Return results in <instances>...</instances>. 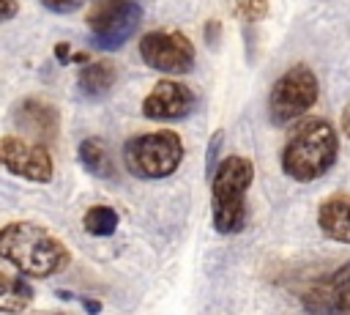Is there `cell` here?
I'll list each match as a JSON object with an SVG mask.
<instances>
[{
  "instance_id": "1",
  "label": "cell",
  "mask_w": 350,
  "mask_h": 315,
  "mask_svg": "<svg viewBox=\"0 0 350 315\" xmlns=\"http://www.w3.org/2000/svg\"><path fill=\"white\" fill-rule=\"evenodd\" d=\"M0 257L22 277H52L71 263L68 247L36 222H8L0 230Z\"/></svg>"
},
{
  "instance_id": "2",
  "label": "cell",
  "mask_w": 350,
  "mask_h": 315,
  "mask_svg": "<svg viewBox=\"0 0 350 315\" xmlns=\"http://www.w3.org/2000/svg\"><path fill=\"white\" fill-rule=\"evenodd\" d=\"M339 156V134L334 129V123H328L325 118H306L301 121L279 156L282 173L298 184H309L323 178Z\"/></svg>"
},
{
  "instance_id": "3",
  "label": "cell",
  "mask_w": 350,
  "mask_h": 315,
  "mask_svg": "<svg viewBox=\"0 0 350 315\" xmlns=\"http://www.w3.org/2000/svg\"><path fill=\"white\" fill-rule=\"evenodd\" d=\"M254 181V164L246 156H224L211 178V222L219 236H235L246 225V194Z\"/></svg>"
},
{
  "instance_id": "4",
  "label": "cell",
  "mask_w": 350,
  "mask_h": 315,
  "mask_svg": "<svg viewBox=\"0 0 350 315\" xmlns=\"http://www.w3.org/2000/svg\"><path fill=\"white\" fill-rule=\"evenodd\" d=\"M183 140L175 129H153L123 142V164L134 178H170L183 162Z\"/></svg>"
},
{
  "instance_id": "5",
  "label": "cell",
  "mask_w": 350,
  "mask_h": 315,
  "mask_svg": "<svg viewBox=\"0 0 350 315\" xmlns=\"http://www.w3.org/2000/svg\"><path fill=\"white\" fill-rule=\"evenodd\" d=\"M85 25L90 30V44L101 52L120 49L142 25V5L137 0H98Z\"/></svg>"
},
{
  "instance_id": "6",
  "label": "cell",
  "mask_w": 350,
  "mask_h": 315,
  "mask_svg": "<svg viewBox=\"0 0 350 315\" xmlns=\"http://www.w3.org/2000/svg\"><path fill=\"white\" fill-rule=\"evenodd\" d=\"M320 85L314 71L306 63H295L290 66L271 88L268 96V118L273 126H284L295 118H304L314 101H317Z\"/></svg>"
},
{
  "instance_id": "7",
  "label": "cell",
  "mask_w": 350,
  "mask_h": 315,
  "mask_svg": "<svg viewBox=\"0 0 350 315\" xmlns=\"http://www.w3.org/2000/svg\"><path fill=\"white\" fill-rule=\"evenodd\" d=\"M139 58L161 74H189L194 68V44L180 30H150L139 38Z\"/></svg>"
},
{
  "instance_id": "8",
  "label": "cell",
  "mask_w": 350,
  "mask_h": 315,
  "mask_svg": "<svg viewBox=\"0 0 350 315\" xmlns=\"http://www.w3.org/2000/svg\"><path fill=\"white\" fill-rule=\"evenodd\" d=\"M0 159H3V167L16 178H25L33 184H49L55 178V159L49 148L36 140H25L19 134H3Z\"/></svg>"
},
{
  "instance_id": "9",
  "label": "cell",
  "mask_w": 350,
  "mask_h": 315,
  "mask_svg": "<svg viewBox=\"0 0 350 315\" xmlns=\"http://www.w3.org/2000/svg\"><path fill=\"white\" fill-rule=\"evenodd\" d=\"M301 307L306 315H350V263L314 279L301 293Z\"/></svg>"
},
{
  "instance_id": "10",
  "label": "cell",
  "mask_w": 350,
  "mask_h": 315,
  "mask_svg": "<svg viewBox=\"0 0 350 315\" xmlns=\"http://www.w3.org/2000/svg\"><path fill=\"white\" fill-rule=\"evenodd\" d=\"M197 96L180 79H159L142 99V115L148 121H183L194 112Z\"/></svg>"
},
{
  "instance_id": "11",
  "label": "cell",
  "mask_w": 350,
  "mask_h": 315,
  "mask_svg": "<svg viewBox=\"0 0 350 315\" xmlns=\"http://www.w3.org/2000/svg\"><path fill=\"white\" fill-rule=\"evenodd\" d=\"M14 123L41 145H52L60 131V115L46 99H19L14 104Z\"/></svg>"
},
{
  "instance_id": "12",
  "label": "cell",
  "mask_w": 350,
  "mask_h": 315,
  "mask_svg": "<svg viewBox=\"0 0 350 315\" xmlns=\"http://www.w3.org/2000/svg\"><path fill=\"white\" fill-rule=\"evenodd\" d=\"M317 227L336 244H350V192L328 194L317 205Z\"/></svg>"
},
{
  "instance_id": "13",
  "label": "cell",
  "mask_w": 350,
  "mask_h": 315,
  "mask_svg": "<svg viewBox=\"0 0 350 315\" xmlns=\"http://www.w3.org/2000/svg\"><path fill=\"white\" fill-rule=\"evenodd\" d=\"M115 79H118V68L112 60H93L82 66L77 85H79V93L88 99H104L115 88Z\"/></svg>"
},
{
  "instance_id": "14",
  "label": "cell",
  "mask_w": 350,
  "mask_h": 315,
  "mask_svg": "<svg viewBox=\"0 0 350 315\" xmlns=\"http://www.w3.org/2000/svg\"><path fill=\"white\" fill-rule=\"evenodd\" d=\"M77 159L90 175H96L101 181H115V175H118L115 164H112V153L101 137H85L77 145Z\"/></svg>"
},
{
  "instance_id": "15",
  "label": "cell",
  "mask_w": 350,
  "mask_h": 315,
  "mask_svg": "<svg viewBox=\"0 0 350 315\" xmlns=\"http://www.w3.org/2000/svg\"><path fill=\"white\" fill-rule=\"evenodd\" d=\"M33 304V285L22 274H0V312L22 315Z\"/></svg>"
},
{
  "instance_id": "16",
  "label": "cell",
  "mask_w": 350,
  "mask_h": 315,
  "mask_svg": "<svg viewBox=\"0 0 350 315\" xmlns=\"http://www.w3.org/2000/svg\"><path fill=\"white\" fill-rule=\"evenodd\" d=\"M120 225V216L112 205H90L85 214H82V227L88 236H96V238H107L118 230Z\"/></svg>"
},
{
  "instance_id": "17",
  "label": "cell",
  "mask_w": 350,
  "mask_h": 315,
  "mask_svg": "<svg viewBox=\"0 0 350 315\" xmlns=\"http://www.w3.org/2000/svg\"><path fill=\"white\" fill-rule=\"evenodd\" d=\"M230 11L243 22H260L268 16V0H227Z\"/></svg>"
},
{
  "instance_id": "18",
  "label": "cell",
  "mask_w": 350,
  "mask_h": 315,
  "mask_svg": "<svg viewBox=\"0 0 350 315\" xmlns=\"http://www.w3.org/2000/svg\"><path fill=\"white\" fill-rule=\"evenodd\" d=\"M221 140H224V131L221 129H216L213 134H211V140H208V153H205V175L208 178H213V173L219 170V148H221Z\"/></svg>"
},
{
  "instance_id": "19",
  "label": "cell",
  "mask_w": 350,
  "mask_h": 315,
  "mask_svg": "<svg viewBox=\"0 0 350 315\" xmlns=\"http://www.w3.org/2000/svg\"><path fill=\"white\" fill-rule=\"evenodd\" d=\"M38 3L44 8H49V11H55V14H71V11L82 8L85 0H38Z\"/></svg>"
},
{
  "instance_id": "20",
  "label": "cell",
  "mask_w": 350,
  "mask_h": 315,
  "mask_svg": "<svg viewBox=\"0 0 350 315\" xmlns=\"http://www.w3.org/2000/svg\"><path fill=\"white\" fill-rule=\"evenodd\" d=\"M219 33H221V22H219V19H208V22H205V44H208L211 49L216 47Z\"/></svg>"
},
{
  "instance_id": "21",
  "label": "cell",
  "mask_w": 350,
  "mask_h": 315,
  "mask_svg": "<svg viewBox=\"0 0 350 315\" xmlns=\"http://www.w3.org/2000/svg\"><path fill=\"white\" fill-rule=\"evenodd\" d=\"M55 58H57V63H71L74 60V55H71V44H66V41H57L55 44Z\"/></svg>"
},
{
  "instance_id": "22",
  "label": "cell",
  "mask_w": 350,
  "mask_h": 315,
  "mask_svg": "<svg viewBox=\"0 0 350 315\" xmlns=\"http://www.w3.org/2000/svg\"><path fill=\"white\" fill-rule=\"evenodd\" d=\"M16 14H19V3L16 0H3V11H0L3 22H11Z\"/></svg>"
},
{
  "instance_id": "23",
  "label": "cell",
  "mask_w": 350,
  "mask_h": 315,
  "mask_svg": "<svg viewBox=\"0 0 350 315\" xmlns=\"http://www.w3.org/2000/svg\"><path fill=\"white\" fill-rule=\"evenodd\" d=\"M339 129H342V134L350 140V104L342 110V118H339Z\"/></svg>"
},
{
  "instance_id": "24",
  "label": "cell",
  "mask_w": 350,
  "mask_h": 315,
  "mask_svg": "<svg viewBox=\"0 0 350 315\" xmlns=\"http://www.w3.org/2000/svg\"><path fill=\"white\" fill-rule=\"evenodd\" d=\"M82 307H85V312H90V315H98V312H101V304H98V301H93V299H85V301H82Z\"/></svg>"
},
{
  "instance_id": "25",
  "label": "cell",
  "mask_w": 350,
  "mask_h": 315,
  "mask_svg": "<svg viewBox=\"0 0 350 315\" xmlns=\"http://www.w3.org/2000/svg\"><path fill=\"white\" fill-rule=\"evenodd\" d=\"M46 315H63V312H46Z\"/></svg>"
},
{
  "instance_id": "26",
  "label": "cell",
  "mask_w": 350,
  "mask_h": 315,
  "mask_svg": "<svg viewBox=\"0 0 350 315\" xmlns=\"http://www.w3.org/2000/svg\"><path fill=\"white\" fill-rule=\"evenodd\" d=\"M96 3H98V0H96Z\"/></svg>"
}]
</instances>
